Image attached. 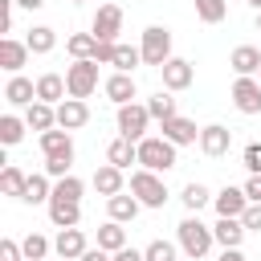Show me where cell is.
I'll list each match as a JSON object with an SVG mask.
<instances>
[{
	"instance_id": "6da1fadb",
	"label": "cell",
	"mask_w": 261,
	"mask_h": 261,
	"mask_svg": "<svg viewBox=\"0 0 261 261\" xmlns=\"http://www.w3.org/2000/svg\"><path fill=\"white\" fill-rule=\"evenodd\" d=\"M175 245H179L192 261H200V257H208V249L216 245V237H212V228L192 212V216H184V220L175 224Z\"/></svg>"
},
{
	"instance_id": "7a4b0ae2",
	"label": "cell",
	"mask_w": 261,
	"mask_h": 261,
	"mask_svg": "<svg viewBox=\"0 0 261 261\" xmlns=\"http://www.w3.org/2000/svg\"><path fill=\"white\" fill-rule=\"evenodd\" d=\"M175 143H167L163 135H147V139H139V167H147V171H171L175 167Z\"/></svg>"
},
{
	"instance_id": "3957f363",
	"label": "cell",
	"mask_w": 261,
	"mask_h": 261,
	"mask_svg": "<svg viewBox=\"0 0 261 261\" xmlns=\"http://www.w3.org/2000/svg\"><path fill=\"white\" fill-rule=\"evenodd\" d=\"M130 192L139 196V204L143 208H163L167 204V184H163V175L159 171H147V167H139V171H130Z\"/></svg>"
},
{
	"instance_id": "277c9868",
	"label": "cell",
	"mask_w": 261,
	"mask_h": 261,
	"mask_svg": "<svg viewBox=\"0 0 261 261\" xmlns=\"http://www.w3.org/2000/svg\"><path fill=\"white\" fill-rule=\"evenodd\" d=\"M139 49H143V65L163 69V65L171 61V29H163V24H147Z\"/></svg>"
},
{
	"instance_id": "5b68a950",
	"label": "cell",
	"mask_w": 261,
	"mask_h": 261,
	"mask_svg": "<svg viewBox=\"0 0 261 261\" xmlns=\"http://www.w3.org/2000/svg\"><path fill=\"white\" fill-rule=\"evenodd\" d=\"M118 135H126V139H147V126L155 122L151 118V110H147V102H126V106H118Z\"/></svg>"
},
{
	"instance_id": "8992f818",
	"label": "cell",
	"mask_w": 261,
	"mask_h": 261,
	"mask_svg": "<svg viewBox=\"0 0 261 261\" xmlns=\"http://www.w3.org/2000/svg\"><path fill=\"white\" fill-rule=\"evenodd\" d=\"M65 86H69V98H90L98 90V61H73L65 65Z\"/></svg>"
},
{
	"instance_id": "52a82bcc",
	"label": "cell",
	"mask_w": 261,
	"mask_h": 261,
	"mask_svg": "<svg viewBox=\"0 0 261 261\" xmlns=\"http://www.w3.org/2000/svg\"><path fill=\"white\" fill-rule=\"evenodd\" d=\"M90 33L98 37V41H118V33H122V8L118 4H98V12H94V20H90Z\"/></svg>"
},
{
	"instance_id": "ba28073f",
	"label": "cell",
	"mask_w": 261,
	"mask_h": 261,
	"mask_svg": "<svg viewBox=\"0 0 261 261\" xmlns=\"http://www.w3.org/2000/svg\"><path fill=\"white\" fill-rule=\"evenodd\" d=\"M208 159H220V155H228V147H232V130L228 126H220V122H208V126H200V143H196Z\"/></svg>"
},
{
	"instance_id": "9c48e42d",
	"label": "cell",
	"mask_w": 261,
	"mask_h": 261,
	"mask_svg": "<svg viewBox=\"0 0 261 261\" xmlns=\"http://www.w3.org/2000/svg\"><path fill=\"white\" fill-rule=\"evenodd\" d=\"M232 106L241 114H261V77H237L232 82Z\"/></svg>"
},
{
	"instance_id": "30bf717a",
	"label": "cell",
	"mask_w": 261,
	"mask_h": 261,
	"mask_svg": "<svg viewBox=\"0 0 261 261\" xmlns=\"http://www.w3.org/2000/svg\"><path fill=\"white\" fill-rule=\"evenodd\" d=\"M159 73H163V90H171V94H179V90H188L196 82V65L188 57H171Z\"/></svg>"
},
{
	"instance_id": "8fae6325",
	"label": "cell",
	"mask_w": 261,
	"mask_h": 261,
	"mask_svg": "<svg viewBox=\"0 0 261 261\" xmlns=\"http://www.w3.org/2000/svg\"><path fill=\"white\" fill-rule=\"evenodd\" d=\"M159 130H163V139H167V143H175V147H192V143H200V126H196L192 118H184V114H175V118L159 122Z\"/></svg>"
},
{
	"instance_id": "7c38bea8",
	"label": "cell",
	"mask_w": 261,
	"mask_h": 261,
	"mask_svg": "<svg viewBox=\"0 0 261 261\" xmlns=\"http://www.w3.org/2000/svg\"><path fill=\"white\" fill-rule=\"evenodd\" d=\"M249 204H253V200L245 196V188H232V184H224V188L212 196V208H216V216H241Z\"/></svg>"
},
{
	"instance_id": "4fadbf2b",
	"label": "cell",
	"mask_w": 261,
	"mask_h": 261,
	"mask_svg": "<svg viewBox=\"0 0 261 261\" xmlns=\"http://www.w3.org/2000/svg\"><path fill=\"white\" fill-rule=\"evenodd\" d=\"M90 122V106H86V98H65V102H57V126H65V130H82Z\"/></svg>"
},
{
	"instance_id": "5bb4252c",
	"label": "cell",
	"mask_w": 261,
	"mask_h": 261,
	"mask_svg": "<svg viewBox=\"0 0 261 261\" xmlns=\"http://www.w3.org/2000/svg\"><path fill=\"white\" fill-rule=\"evenodd\" d=\"M245 220L241 216H220L216 224H212V237H216V245L220 249H241V241H245Z\"/></svg>"
},
{
	"instance_id": "9a60e30c",
	"label": "cell",
	"mask_w": 261,
	"mask_h": 261,
	"mask_svg": "<svg viewBox=\"0 0 261 261\" xmlns=\"http://www.w3.org/2000/svg\"><path fill=\"white\" fill-rule=\"evenodd\" d=\"M29 41H16V37H4L0 41V69H8V73H20L24 69V61H29Z\"/></svg>"
},
{
	"instance_id": "2e32d148",
	"label": "cell",
	"mask_w": 261,
	"mask_h": 261,
	"mask_svg": "<svg viewBox=\"0 0 261 261\" xmlns=\"http://www.w3.org/2000/svg\"><path fill=\"white\" fill-rule=\"evenodd\" d=\"M102 90H106V98H110L114 106H126V102H135V94H139L135 77H130V73H118V69L102 82Z\"/></svg>"
},
{
	"instance_id": "e0dca14e",
	"label": "cell",
	"mask_w": 261,
	"mask_h": 261,
	"mask_svg": "<svg viewBox=\"0 0 261 261\" xmlns=\"http://www.w3.org/2000/svg\"><path fill=\"white\" fill-rule=\"evenodd\" d=\"M41 151H45V159H73V139H69V130H65V126L45 130V135H41Z\"/></svg>"
},
{
	"instance_id": "ac0fdd59",
	"label": "cell",
	"mask_w": 261,
	"mask_h": 261,
	"mask_svg": "<svg viewBox=\"0 0 261 261\" xmlns=\"http://www.w3.org/2000/svg\"><path fill=\"white\" fill-rule=\"evenodd\" d=\"M86 249H90V245H86V232H82V228H61L57 241H53V253H57L61 261H77Z\"/></svg>"
},
{
	"instance_id": "d6986e66",
	"label": "cell",
	"mask_w": 261,
	"mask_h": 261,
	"mask_svg": "<svg viewBox=\"0 0 261 261\" xmlns=\"http://www.w3.org/2000/svg\"><path fill=\"white\" fill-rule=\"evenodd\" d=\"M90 184L98 188V196H118V192H126L122 167H114V163H102V167H94V179H90Z\"/></svg>"
},
{
	"instance_id": "ffe728a7",
	"label": "cell",
	"mask_w": 261,
	"mask_h": 261,
	"mask_svg": "<svg viewBox=\"0 0 261 261\" xmlns=\"http://www.w3.org/2000/svg\"><path fill=\"white\" fill-rule=\"evenodd\" d=\"M49 220H53L57 228H77V224H82V204L53 196V200H49Z\"/></svg>"
},
{
	"instance_id": "44dd1931",
	"label": "cell",
	"mask_w": 261,
	"mask_h": 261,
	"mask_svg": "<svg viewBox=\"0 0 261 261\" xmlns=\"http://www.w3.org/2000/svg\"><path fill=\"white\" fill-rule=\"evenodd\" d=\"M4 102H8V106H33V102H37V82L12 73L8 86H4Z\"/></svg>"
},
{
	"instance_id": "7402d4cb",
	"label": "cell",
	"mask_w": 261,
	"mask_h": 261,
	"mask_svg": "<svg viewBox=\"0 0 261 261\" xmlns=\"http://www.w3.org/2000/svg\"><path fill=\"white\" fill-rule=\"evenodd\" d=\"M24 122H29V130H37V135H45V130H53L57 126V106H49V102H33V106H24Z\"/></svg>"
},
{
	"instance_id": "603a6c76",
	"label": "cell",
	"mask_w": 261,
	"mask_h": 261,
	"mask_svg": "<svg viewBox=\"0 0 261 261\" xmlns=\"http://www.w3.org/2000/svg\"><path fill=\"white\" fill-rule=\"evenodd\" d=\"M106 163H114V167H130V163H139V143L135 139H126V135H118V139H110V147H106Z\"/></svg>"
},
{
	"instance_id": "cb8c5ba5",
	"label": "cell",
	"mask_w": 261,
	"mask_h": 261,
	"mask_svg": "<svg viewBox=\"0 0 261 261\" xmlns=\"http://www.w3.org/2000/svg\"><path fill=\"white\" fill-rule=\"evenodd\" d=\"M139 208H143V204H139L135 192H130V196H126V192L106 196V212H110V220H118V224H130V220L139 216Z\"/></svg>"
},
{
	"instance_id": "d4e9b609",
	"label": "cell",
	"mask_w": 261,
	"mask_h": 261,
	"mask_svg": "<svg viewBox=\"0 0 261 261\" xmlns=\"http://www.w3.org/2000/svg\"><path fill=\"white\" fill-rule=\"evenodd\" d=\"M228 65L237 69V77H257V69H261V49H257V45H237L232 57H228Z\"/></svg>"
},
{
	"instance_id": "484cf974",
	"label": "cell",
	"mask_w": 261,
	"mask_h": 261,
	"mask_svg": "<svg viewBox=\"0 0 261 261\" xmlns=\"http://www.w3.org/2000/svg\"><path fill=\"white\" fill-rule=\"evenodd\" d=\"M65 94H69V86H65L61 73H41V77H37V98H41V102L57 106V102H65Z\"/></svg>"
},
{
	"instance_id": "4316f807",
	"label": "cell",
	"mask_w": 261,
	"mask_h": 261,
	"mask_svg": "<svg viewBox=\"0 0 261 261\" xmlns=\"http://www.w3.org/2000/svg\"><path fill=\"white\" fill-rule=\"evenodd\" d=\"M53 175H45V171H37V175H29V184H24V204H49L53 200V184H49Z\"/></svg>"
},
{
	"instance_id": "83f0119b",
	"label": "cell",
	"mask_w": 261,
	"mask_h": 261,
	"mask_svg": "<svg viewBox=\"0 0 261 261\" xmlns=\"http://www.w3.org/2000/svg\"><path fill=\"white\" fill-rule=\"evenodd\" d=\"M94 49H98V37H94V33H73V37L65 41V53H69L73 61H86V57L94 61Z\"/></svg>"
},
{
	"instance_id": "f1b7e54d",
	"label": "cell",
	"mask_w": 261,
	"mask_h": 261,
	"mask_svg": "<svg viewBox=\"0 0 261 261\" xmlns=\"http://www.w3.org/2000/svg\"><path fill=\"white\" fill-rule=\"evenodd\" d=\"M24 184H29V175H24L16 163H4V171H0V192L20 200V196H24Z\"/></svg>"
},
{
	"instance_id": "f546056e",
	"label": "cell",
	"mask_w": 261,
	"mask_h": 261,
	"mask_svg": "<svg viewBox=\"0 0 261 261\" xmlns=\"http://www.w3.org/2000/svg\"><path fill=\"white\" fill-rule=\"evenodd\" d=\"M98 245H102L106 253H118V249H126V228H122L118 220H106V224L98 228Z\"/></svg>"
},
{
	"instance_id": "4dcf8cb0",
	"label": "cell",
	"mask_w": 261,
	"mask_h": 261,
	"mask_svg": "<svg viewBox=\"0 0 261 261\" xmlns=\"http://www.w3.org/2000/svg\"><path fill=\"white\" fill-rule=\"evenodd\" d=\"M24 41H29V49H33V53H53V49H57V33H53L49 24H33Z\"/></svg>"
},
{
	"instance_id": "1f68e13d",
	"label": "cell",
	"mask_w": 261,
	"mask_h": 261,
	"mask_svg": "<svg viewBox=\"0 0 261 261\" xmlns=\"http://www.w3.org/2000/svg\"><path fill=\"white\" fill-rule=\"evenodd\" d=\"M147 110H151V118H155V122H167V118H175V114H179V110H175L171 90H159L155 98H147Z\"/></svg>"
},
{
	"instance_id": "d6a6232c",
	"label": "cell",
	"mask_w": 261,
	"mask_h": 261,
	"mask_svg": "<svg viewBox=\"0 0 261 261\" xmlns=\"http://www.w3.org/2000/svg\"><path fill=\"white\" fill-rule=\"evenodd\" d=\"M24 130H29L24 118H16V114H0V143H4V147H16V143L24 139Z\"/></svg>"
},
{
	"instance_id": "836d02e7",
	"label": "cell",
	"mask_w": 261,
	"mask_h": 261,
	"mask_svg": "<svg viewBox=\"0 0 261 261\" xmlns=\"http://www.w3.org/2000/svg\"><path fill=\"white\" fill-rule=\"evenodd\" d=\"M179 200H184V208H188V212H200L204 204H212V192H208V188H204L200 179H192V184H184Z\"/></svg>"
},
{
	"instance_id": "e575fe53",
	"label": "cell",
	"mask_w": 261,
	"mask_h": 261,
	"mask_svg": "<svg viewBox=\"0 0 261 261\" xmlns=\"http://www.w3.org/2000/svg\"><path fill=\"white\" fill-rule=\"evenodd\" d=\"M135 65H143V49L118 41V49H114V69H118V73H135Z\"/></svg>"
},
{
	"instance_id": "d590c367",
	"label": "cell",
	"mask_w": 261,
	"mask_h": 261,
	"mask_svg": "<svg viewBox=\"0 0 261 261\" xmlns=\"http://www.w3.org/2000/svg\"><path fill=\"white\" fill-rule=\"evenodd\" d=\"M196 16L204 24H220L228 16V0H196Z\"/></svg>"
},
{
	"instance_id": "8d00e7d4",
	"label": "cell",
	"mask_w": 261,
	"mask_h": 261,
	"mask_svg": "<svg viewBox=\"0 0 261 261\" xmlns=\"http://www.w3.org/2000/svg\"><path fill=\"white\" fill-rule=\"evenodd\" d=\"M20 249H24V261H45L49 257V237H41V232H29L24 241H20Z\"/></svg>"
},
{
	"instance_id": "74e56055",
	"label": "cell",
	"mask_w": 261,
	"mask_h": 261,
	"mask_svg": "<svg viewBox=\"0 0 261 261\" xmlns=\"http://www.w3.org/2000/svg\"><path fill=\"white\" fill-rule=\"evenodd\" d=\"M82 192H86V184H82L73 171H69V175H61V179L53 184V196H61V200H77V204H82Z\"/></svg>"
},
{
	"instance_id": "f35d334b",
	"label": "cell",
	"mask_w": 261,
	"mask_h": 261,
	"mask_svg": "<svg viewBox=\"0 0 261 261\" xmlns=\"http://www.w3.org/2000/svg\"><path fill=\"white\" fill-rule=\"evenodd\" d=\"M143 257H147V261H175V245L159 237V241H151V245L143 249Z\"/></svg>"
},
{
	"instance_id": "ab89813d",
	"label": "cell",
	"mask_w": 261,
	"mask_h": 261,
	"mask_svg": "<svg viewBox=\"0 0 261 261\" xmlns=\"http://www.w3.org/2000/svg\"><path fill=\"white\" fill-rule=\"evenodd\" d=\"M241 163L249 167V175H261V143H249L241 151Z\"/></svg>"
},
{
	"instance_id": "60d3db41",
	"label": "cell",
	"mask_w": 261,
	"mask_h": 261,
	"mask_svg": "<svg viewBox=\"0 0 261 261\" xmlns=\"http://www.w3.org/2000/svg\"><path fill=\"white\" fill-rule=\"evenodd\" d=\"M114 49H118V41H98L94 61H98V65H114Z\"/></svg>"
},
{
	"instance_id": "b9f144b4",
	"label": "cell",
	"mask_w": 261,
	"mask_h": 261,
	"mask_svg": "<svg viewBox=\"0 0 261 261\" xmlns=\"http://www.w3.org/2000/svg\"><path fill=\"white\" fill-rule=\"evenodd\" d=\"M0 261H24V249H20L12 237H4V241H0Z\"/></svg>"
},
{
	"instance_id": "7bdbcfd3",
	"label": "cell",
	"mask_w": 261,
	"mask_h": 261,
	"mask_svg": "<svg viewBox=\"0 0 261 261\" xmlns=\"http://www.w3.org/2000/svg\"><path fill=\"white\" fill-rule=\"evenodd\" d=\"M69 167H73V159H45V175H53V179L69 175Z\"/></svg>"
},
{
	"instance_id": "ee69618b",
	"label": "cell",
	"mask_w": 261,
	"mask_h": 261,
	"mask_svg": "<svg viewBox=\"0 0 261 261\" xmlns=\"http://www.w3.org/2000/svg\"><path fill=\"white\" fill-rule=\"evenodd\" d=\"M241 220H245L249 232H261V204H249V208L241 212Z\"/></svg>"
},
{
	"instance_id": "f6af8a7d",
	"label": "cell",
	"mask_w": 261,
	"mask_h": 261,
	"mask_svg": "<svg viewBox=\"0 0 261 261\" xmlns=\"http://www.w3.org/2000/svg\"><path fill=\"white\" fill-rule=\"evenodd\" d=\"M245 196H249L253 204H261V175H249V184H245Z\"/></svg>"
},
{
	"instance_id": "bcb514c9",
	"label": "cell",
	"mask_w": 261,
	"mask_h": 261,
	"mask_svg": "<svg viewBox=\"0 0 261 261\" xmlns=\"http://www.w3.org/2000/svg\"><path fill=\"white\" fill-rule=\"evenodd\" d=\"M77 261H114V253H106V249L98 245V249H86V253H82Z\"/></svg>"
},
{
	"instance_id": "7dc6e473",
	"label": "cell",
	"mask_w": 261,
	"mask_h": 261,
	"mask_svg": "<svg viewBox=\"0 0 261 261\" xmlns=\"http://www.w3.org/2000/svg\"><path fill=\"white\" fill-rule=\"evenodd\" d=\"M114 261H147V257H143L139 249H130V245H126V249H118V253H114Z\"/></svg>"
},
{
	"instance_id": "c3c4849f",
	"label": "cell",
	"mask_w": 261,
	"mask_h": 261,
	"mask_svg": "<svg viewBox=\"0 0 261 261\" xmlns=\"http://www.w3.org/2000/svg\"><path fill=\"white\" fill-rule=\"evenodd\" d=\"M216 261H245V253H241V249H220Z\"/></svg>"
},
{
	"instance_id": "681fc988",
	"label": "cell",
	"mask_w": 261,
	"mask_h": 261,
	"mask_svg": "<svg viewBox=\"0 0 261 261\" xmlns=\"http://www.w3.org/2000/svg\"><path fill=\"white\" fill-rule=\"evenodd\" d=\"M16 8H29V12H37V8H45V0H16Z\"/></svg>"
},
{
	"instance_id": "f907efd6",
	"label": "cell",
	"mask_w": 261,
	"mask_h": 261,
	"mask_svg": "<svg viewBox=\"0 0 261 261\" xmlns=\"http://www.w3.org/2000/svg\"><path fill=\"white\" fill-rule=\"evenodd\" d=\"M249 4H253V8H257V12H261V0H249Z\"/></svg>"
},
{
	"instance_id": "816d5d0a",
	"label": "cell",
	"mask_w": 261,
	"mask_h": 261,
	"mask_svg": "<svg viewBox=\"0 0 261 261\" xmlns=\"http://www.w3.org/2000/svg\"><path fill=\"white\" fill-rule=\"evenodd\" d=\"M257 33H261V12H257Z\"/></svg>"
},
{
	"instance_id": "f5cc1de1",
	"label": "cell",
	"mask_w": 261,
	"mask_h": 261,
	"mask_svg": "<svg viewBox=\"0 0 261 261\" xmlns=\"http://www.w3.org/2000/svg\"><path fill=\"white\" fill-rule=\"evenodd\" d=\"M69 4H86V0H69Z\"/></svg>"
},
{
	"instance_id": "db71d44e",
	"label": "cell",
	"mask_w": 261,
	"mask_h": 261,
	"mask_svg": "<svg viewBox=\"0 0 261 261\" xmlns=\"http://www.w3.org/2000/svg\"><path fill=\"white\" fill-rule=\"evenodd\" d=\"M257 77H261V69H257Z\"/></svg>"
},
{
	"instance_id": "11a10c76",
	"label": "cell",
	"mask_w": 261,
	"mask_h": 261,
	"mask_svg": "<svg viewBox=\"0 0 261 261\" xmlns=\"http://www.w3.org/2000/svg\"><path fill=\"white\" fill-rule=\"evenodd\" d=\"M45 261H49V257H45Z\"/></svg>"
}]
</instances>
